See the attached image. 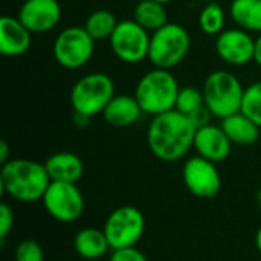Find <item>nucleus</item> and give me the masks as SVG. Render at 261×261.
I'll return each instance as SVG.
<instances>
[{"label": "nucleus", "instance_id": "f257e3e1", "mask_svg": "<svg viewBox=\"0 0 261 261\" xmlns=\"http://www.w3.org/2000/svg\"><path fill=\"white\" fill-rule=\"evenodd\" d=\"M196 132L197 125L188 116L173 109L153 116L147 130V144L159 161L176 162L194 148Z\"/></svg>", "mask_w": 261, "mask_h": 261}, {"label": "nucleus", "instance_id": "f03ea898", "mask_svg": "<svg viewBox=\"0 0 261 261\" xmlns=\"http://www.w3.org/2000/svg\"><path fill=\"white\" fill-rule=\"evenodd\" d=\"M50 182L44 164L31 159H9L2 165V193L18 202L32 203L41 200Z\"/></svg>", "mask_w": 261, "mask_h": 261}, {"label": "nucleus", "instance_id": "7ed1b4c3", "mask_svg": "<svg viewBox=\"0 0 261 261\" xmlns=\"http://www.w3.org/2000/svg\"><path fill=\"white\" fill-rule=\"evenodd\" d=\"M179 90V83L171 70L154 67L144 73L138 81L135 98L138 99L142 113L158 116L176 107Z\"/></svg>", "mask_w": 261, "mask_h": 261}, {"label": "nucleus", "instance_id": "20e7f679", "mask_svg": "<svg viewBox=\"0 0 261 261\" xmlns=\"http://www.w3.org/2000/svg\"><path fill=\"white\" fill-rule=\"evenodd\" d=\"M208 110L214 118L225 119L242 112L245 87L229 70H214L208 73L202 86Z\"/></svg>", "mask_w": 261, "mask_h": 261}, {"label": "nucleus", "instance_id": "39448f33", "mask_svg": "<svg viewBox=\"0 0 261 261\" xmlns=\"http://www.w3.org/2000/svg\"><path fill=\"white\" fill-rule=\"evenodd\" d=\"M116 95L113 80L104 72H92L81 76L70 90V106L76 116L90 119L102 115L107 104Z\"/></svg>", "mask_w": 261, "mask_h": 261}, {"label": "nucleus", "instance_id": "423d86ee", "mask_svg": "<svg viewBox=\"0 0 261 261\" xmlns=\"http://www.w3.org/2000/svg\"><path fill=\"white\" fill-rule=\"evenodd\" d=\"M190 49V32L182 24L170 21L151 32L148 60L154 67L171 70L187 58Z\"/></svg>", "mask_w": 261, "mask_h": 261}, {"label": "nucleus", "instance_id": "0eeeda50", "mask_svg": "<svg viewBox=\"0 0 261 261\" xmlns=\"http://www.w3.org/2000/svg\"><path fill=\"white\" fill-rule=\"evenodd\" d=\"M55 61L67 69L76 70L84 67L95 52V40L84 26H70L63 29L54 41Z\"/></svg>", "mask_w": 261, "mask_h": 261}, {"label": "nucleus", "instance_id": "6e6552de", "mask_svg": "<svg viewBox=\"0 0 261 261\" xmlns=\"http://www.w3.org/2000/svg\"><path fill=\"white\" fill-rule=\"evenodd\" d=\"M102 231L112 251L133 248L145 232V217L135 206H119L109 214Z\"/></svg>", "mask_w": 261, "mask_h": 261}, {"label": "nucleus", "instance_id": "1a4fd4ad", "mask_svg": "<svg viewBox=\"0 0 261 261\" xmlns=\"http://www.w3.org/2000/svg\"><path fill=\"white\" fill-rule=\"evenodd\" d=\"M151 34L133 18L121 20L109 38L112 52L127 64H138L148 58Z\"/></svg>", "mask_w": 261, "mask_h": 261}, {"label": "nucleus", "instance_id": "9d476101", "mask_svg": "<svg viewBox=\"0 0 261 261\" xmlns=\"http://www.w3.org/2000/svg\"><path fill=\"white\" fill-rule=\"evenodd\" d=\"M41 202L46 213L61 223L78 220L86 205L80 188L70 182H50Z\"/></svg>", "mask_w": 261, "mask_h": 261}, {"label": "nucleus", "instance_id": "9b49d317", "mask_svg": "<svg viewBox=\"0 0 261 261\" xmlns=\"http://www.w3.org/2000/svg\"><path fill=\"white\" fill-rule=\"evenodd\" d=\"M182 177L187 190L200 199H213L220 193L222 177L217 165L202 156L187 159L182 168Z\"/></svg>", "mask_w": 261, "mask_h": 261}, {"label": "nucleus", "instance_id": "f8f14e48", "mask_svg": "<svg viewBox=\"0 0 261 261\" xmlns=\"http://www.w3.org/2000/svg\"><path fill=\"white\" fill-rule=\"evenodd\" d=\"M216 54L229 66H245L254 61L255 38L242 28L222 31L216 37Z\"/></svg>", "mask_w": 261, "mask_h": 261}, {"label": "nucleus", "instance_id": "ddd939ff", "mask_svg": "<svg viewBox=\"0 0 261 261\" xmlns=\"http://www.w3.org/2000/svg\"><path fill=\"white\" fill-rule=\"evenodd\" d=\"M61 5L58 0H24L18 9V20L32 32L44 34L61 21Z\"/></svg>", "mask_w": 261, "mask_h": 261}, {"label": "nucleus", "instance_id": "4468645a", "mask_svg": "<svg viewBox=\"0 0 261 261\" xmlns=\"http://www.w3.org/2000/svg\"><path fill=\"white\" fill-rule=\"evenodd\" d=\"M232 142L226 136L222 125L206 124L199 127L194 138V148L199 156L219 164L229 158L232 150Z\"/></svg>", "mask_w": 261, "mask_h": 261}, {"label": "nucleus", "instance_id": "2eb2a0df", "mask_svg": "<svg viewBox=\"0 0 261 261\" xmlns=\"http://www.w3.org/2000/svg\"><path fill=\"white\" fill-rule=\"evenodd\" d=\"M32 32L18 17L3 15L0 18V54L5 57H20L26 54L32 43Z\"/></svg>", "mask_w": 261, "mask_h": 261}, {"label": "nucleus", "instance_id": "dca6fc26", "mask_svg": "<svg viewBox=\"0 0 261 261\" xmlns=\"http://www.w3.org/2000/svg\"><path fill=\"white\" fill-rule=\"evenodd\" d=\"M142 109L135 95H115L102 112L104 121L116 128L132 127L139 121Z\"/></svg>", "mask_w": 261, "mask_h": 261}, {"label": "nucleus", "instance_id": "f3484780", "mask_svg": "<svg viewBox=\"0 0 261 261\" xmlns=\"http://www.w3.org/2000/svg\"><path fill=\"white\" fill-rule=\"evenodd\" d=\"M47 174L52 182L76 184L84 174V164L75 153L58 151L49 156L44 162Z\"/></svg>", "mask_w": 261, "mask_h": 261}, {"label": "nucleus", "instance_id": "a211bd4d", "mask_svg": "<svg viewBox=\"0 0 261 261\" xmlns=\"http://www.w3.org/2000/svg\"><path fill=\"white\" fill-rule=\"evenodd\" d=\"M174 109L188 116L197 125V128L210 124V119L213 116L206 107L202 89H196L193 86L180 87Z\"/></svg>", "mask_w": 261, "mask_h": 261}, {"label": "nucleus", "instance_id": "6ab92c4d", "mask_svg": "<svg viewBox=\"0 0 261 261\" xmlns=\"http://www.w3.org/2000/svg\"><path fill=\"white\" fill-rule=\"evenodd\" d=\"M222 128L234 145L249 147L260 139V127L242 112L222 119Z\"/></svg>", "mask_w": 261, "mask_h": 261}, {"label": "nucleus", "instance_id": "aec40b11", "mask_svg": "<svg viewBox=\"0 0 261 261\" xmlns=\"http://www.w3.org/2000/svg\"><path fill=\"white\" fill-rule=\"evenodd\" d=\"M73 249L86 261H95L104 257L112 248L102 229L84 228L73 239Z\"/></svg>", "mask_w": 261, "mask_h": 261}, {"label": "nucleus", "instance_id": "412c9836", "mask_svg": "<svg viewBox=\"0 0 261 261\" xmlns=\"http://www.w3.org/2000/svg\"><path fill=\"white\" fill-rule=\"evenodd\" d=\"M229 15L237 28L261 34V0H232Z\"/></svg>", "mask_w": 261, "mask_h": 261}, {"label": "nucleus", "instance_id": "4be33fe9", "mask_svg": "<svg viewBox=\"0 0 261 261\" xmlns=\"http://www.w3.org/2000/svg\"><path fill=\"white\" fill-rule=\"evenodd\" d=\"M133 20L150 34L170 23L165 5L156 0H139L133 9Z\"/></svg>", "mask_w": 261, "mask_h": 261}, {"label": "nucleus", "instance_id": "5701e85b", "mask_svg": "<svg viewBox=\"0 0 261 261\" xmlns=\"http://www.w3.org/2000/svg\"><path fill=\"white\" fill-rule=\"evenodd\" d=\"M116 24L118 20L113 12H110L109 9H96L89 14L84 28L95 41H102L112 37L113 31L116 29Z\"/></svg>", "mask_w": 261, "mask_h": 261}, {"label": "nucleus", "instance_id": "b1692460", "mask_svg": "<svg viewBox=\"0 0 261 261\" xmlns=\"http://www.w3.org/2000/svg\"><path fill=\"white\" fill-rule=\"evenodd\" d=\"M225 9L217 2L206 3L199 14V28L206 35L217 37L222 31H225Z\"/></svg>", "mask_w": 261, "mask_h": 261}, {"label": "nucleus", "instance_id": "393cba45", "mask_svg": "<svg viewBox=\"0 0 261 261\" xmlns=\"http://www.w3.org/2000/svg\"><path fill=\"white\" fill-rule=\"evenodd\" d=\"M242 113H245L261 128V80L249 84L245 89Z\"/></svg>", "mask_w": 261, "mask_h": 261}, {"label": "nucleus", "instance_id": "a878e982", "mask_svg": "<svg viewBox=\"0 0 261 261\" xmlns=\"http://www.w3.org/2000/svg\"><path fill=\"white\" fill-rule=\"evenodd\" d=\"M15 261H44L43 248L35 240H21L15 248Z\"/></svg>", "mask_w": 261, "mask_h": 261}, {"label": "nucleus", "instance_id": "bb28decb", "mask_svg": "<svg viewBox=\"0 0 261 261\" xmlns=\"http://www.w3.org/2000/svg\"><path fill=\"white\" fill-rule=\"evenodd\" d=\"M14 226V211L8 203L0 205V240H6Z\"/></svg>", "mask_w": 261, "mask_h": 261}, {"label": "nucleus", "instance_id": "cd10ccee", "mask_svg": "<svg viewBox=\"0 0 261 261\" xmlns=\"http://www.w3.org/2000/svg\"><path fill=\"white\" fill-rule=\"evenodd\" d=\"M110 261H148V258L142 251L133 246V248L115 249L110 255Z\"/></svg>", "mask_w": 261, "mask_h": 261}, {"label": "nucleus", "instance_id": "c85d7f7f", "mask_svg": "<svg viewBox=\"0 0 261 261\" xmlns=\"http://www.w3.org/2000/svg\"><path fill=\"white\" fill-rule=\"evenodd\" d=\"M9 161V147L6 141H0V164H6Z\"/></svg>", "mask_w": 261, "mask_h": 261}, {"label": "nucleus", "instance_id": "c756f323", "mask_svg": "<svg viewBox=\"0 0 261 261\" xmlns=\"http://www.w3.org/2000/svg\"><path fill=\"white\" fill-rule=\"evenodd\" d=\"M254 61L261 67V34L255 38V52H254Z\"/></svg>", "mask_w": 261, "mask_h": 261}, {"label": "nucleus", "instance_id": "7c9ffc66", "mask_svg": "<svg viewBox=\"0 0 261 261\" xmlns=\"http://www.w3.org/2000/svg\"><path fill=\"white\" fill-rule=\"evenodd\" d=\"M255 246H257L258 252L261 254V226L260 229L257 231V234H255Z\"/></svg>", "mask_w": 261, "mask_h": 261}, {"label": "nucleus", "instance_id": "2f4dec72", "mask_svg": "<svg viewBox=\"0 0 261 261\" xmlns=\"http://www.w3.org/2000/svg\"><path fill=\"white\" fill-rule=\"evenodd\" d=\"M156 2H159V3H164V5H168V3H171L173 0H156Z\"/></svg>", "mask_w": 261, "mask_h": 261}, {"label": "nucleus", "instance_id": "473e14b6", "mask_svg": "<svg viewBox=\"0 0 261 261\" xmlns=\"http://www.w3.org/2000/svg\"><path fill=\"white\" fill-rule=\"evenodd\" d=\"M200 2H203V3H213V2H216V0H200Z\"/></svg>", "mask_w": 261, "mask_h": 261}, {"label": "nucleus", "instance_id": "72a5a7b5", "mask_svg": "<svg viewBox=\"0 0 261 261\" xmlns=\"http://www.w3.org/2000/svg\"><path fill=\"white\" fill-rule=\"evenodd\" d=\"M258 199H260V205H261V191H260V194H258Z\"/></svg>", "mask_w": 261, "mask_h": 261}, {"label": "nucleus", "instance_id": "f704fd0d", "mask_svg": "<svg viewBox=\"0 0 261 261\" xmlns=\"http://www.w3.org/2000/svg\"><path fill=\"white\" fill-rule=\"evenodd\" d=\"M83 261H86V260H83Z\"/></svg>", "mask_w": 261, "mask_h": 261}]
</instances>
